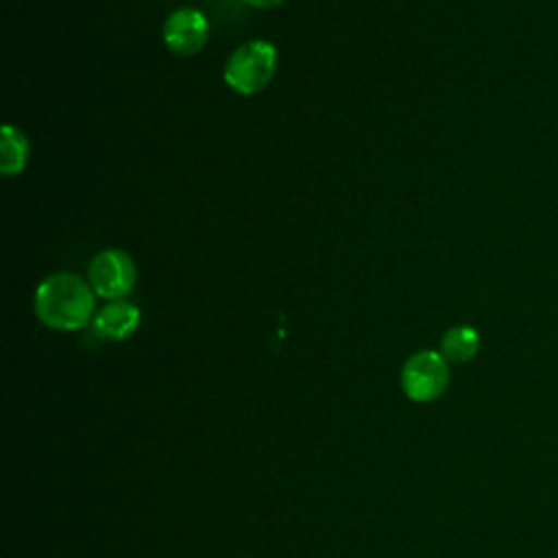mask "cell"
Returning <instances> with one entry per match:
<instances>
[{
	"label": "cell",
	"instance_id": "1",
	"mask_svg": "<svg viewBox=\"0 0 558 558\" xmlns=\"http://www.w3.org/2000/svg\"><path fill=\"white\" fill-rule=\"evenodd\" d=\"M33 310L39 323L57 331H76L94 320L96 292L74 272H52L35 290Z\"/></svg>",
	"mask_w": 558,
	"mask_h": 558
},
{
	"label": "cell",
	"instance_id": "2",
	"mask_svg": "<svg viewBox=\"0 0 558 558\" xmlns=\"http://www.w3.org/2000/svg\"><path fill=\"white\" fill-rule=\"evenodd\" d=\"M275 72L277 48L268 39H251L229 54L222 78L235 94L253 96L268 87Z\"/></svg>",
	"mask_w": 558,
	"mask_h": 558
},
{
	"label": "cell",
	"instance_id": "3",
	"mask_svg": "<svg viewBox=\"0 0 558 558\" xmlns=\"http://www.w3.org/2000/svg\"><path fill=\"white\" fill-rule=\"evenodd\" d=\"M87 281L96 296L107 301L126 299L137 281V266L122 248H105L96 253L87 268Z\"/></svg>",
	"mask_w": 558,
	"mask_h": 558
},
{
	"label": "cell",
	"instance_id": "4",
	"mask_svg": "<svg viewBox=\"0 0 558 558\" xmlns=\"http://www.w3.org/2000/svg\"><path fill=\"white\" fill-rule=\"evenodd\" d=\"M449 384V362L440 351H418L401 368V388L408 399L427 403L438 399Z\"/></svg>",
	"mask_w": 558,
	"mask_h": 558
},
{
	"label": "cell",
	"instance_id": "5",
	"mask_svg": "<svg viewBox=\"0 0 558 558\" xmlns=\"http://www.w3.org/2000/svg\"><path fill=\"white\" fill-rule=\"evenodd\" d=\"M161 37L172 54L192 57L205 48L209 39V22L198 9L181 7L166 17Z\"/></svg>",
	"mask_w": 558,
	"mask_h": 558
},
{
	"label": "cell",
	"instance_id": "6",
	"mask_svg": "<svg viewBox=\"0 0 558 558\" xmlns=\"http://www.w3.org/2000/svg\"><path fill=\"white\" fill-rule=\"evenodd\" d=\"M140 320H142V312L131 301L126 299L109 301L105 307H100L94 314L92 331L102 340L120 342L135 333V329L140 327Z\"/></svg>",
	"mask_w": 558,
	"mask_h": 558
},
{
	"label": "cell",
	"instance_id": "7",
	"mask_svg": "<svg viewBox=\"0 0 558 558\" xmlns=\"http://www.w3.org/2000/svg\"><path fill=\"white\" fill-rule=\"evenodd\" d=\"M31 155V144L28 137L13 124L2 126V142H0V172L4 177L20 174Z\"/></svg>",
	"mask_w": 558,
	"mask_h": 558
},
{
	"label": "cell",
	"instance_id": "8",
	"mask_svg": "<svg viewBox=\"0 0 558 558\" xmlns=\"http://www.w3.org/2000/svg\"><path fill=\"white\" fill-rule=\"evenodd\" d=\"M480 349V336L469 325H456L442 333L440 340V353L447 362H469Z\"/></svg>",
	"mask_w": 558,
	"mask_h": 558
},
{
	"label": "cell",
	"instance_id": "9",
	"mask_svg": "<svg viewBox=\"0 0 558 558\" xmlns=\"http://www.w3.org/2000/svg\"><path fill=\"white\" fill-rule=\"evenodd\" d=\"M244 4L253 7V9H275L279 7L283 0H242Z\"/></svg>",
	"mask_w": 558,
	"mask_h": 558
}]
</instances>
